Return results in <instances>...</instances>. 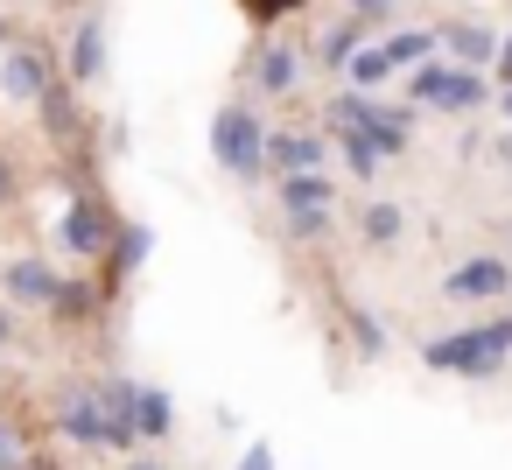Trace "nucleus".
I'll return each mask as SVG.
<instances>
[{"instance_id": "4", "label": "nucleus", "mask_w": 512, "mask_h": 470, "mask_svg": "<svg viewBox=\"0 0 512 470\" xmlns=\"http://www.w3.org/2000/svg\"><path fill=\"white\" fill-rule=\"evenodd\" d=\"M407 92H414V106H435V113H477L484 106V78L477 71H449V64H421Z\"/></svg>"}, {"instance_id": "12", "label": "nucleus", "mask_w": 512, "mask_h": 470, "mask_svg": "<svg viewBox=\"0 0 512 470\" xmlns=\"http://www.w3.org/2000/svg\"><path fill=\"white\" fill-rule=\"evenodd\" d=\"M99 400H106V421H113V449H134L141 442V414H134L141 386L134 379H99Z\"/></svg>"}, {"instance_id": "16", "label": "nucleus", "mask_w": 512, "mask_h": 470, "mask_svg": "<svg viewBox=\"0 0 512 470\" xmlns=\"http://www.w3.org/2000/svg\"><path fill=\"white\" fill-rule=\"evenodd\" d=\"M274 190H281V211H295V204H337V183L323 169H288V176H274Z\"/></svg>"}, {"instance_id": "1", "label": "nucleus", "mask_w": 512, "mask_h": 470, "mask_svg": "<svg viewBox=\"0 0 512 470\" xmlns=\"http://www.w3.org/2000/svg\"><path fill=\"white\" fill-rule=\"evenodd\" d=\"M211 155H218L225 176L260 183V176H267V120H260L253 106H225V113H211Z\"/></svg>"}, {"instance_id": "33", "label": "nucleus", "mask_w": 512, "mask_h": 470, "mask_svg": "<svg viewBox=\"0 0 512 470\" xmlns=\"http://www.w3.org/2000/svg\"><path fill=\"white\" fill-rule=\"evenodd\" d=\"M22 470H57V456H43V449H29V463Z\"/></svg>"}, {"instance_id": "9", "label": "nucleus", "mask_w": 512, "mask_h": 470, "mask_svg": "<svg viewBox=\"0 0 512 470\" xmlns=\"http://www.w3.org/2000/svg\"><path fill=\"white\" fill-rule=\"evenodd\" d=\"M505 288H512V260H491V253H484V260H463L442 295H449V302H491V295H505Z\"/></svg>"}, {"instance_id": "34", "label": "nucleus", "mask_w": 512, "mask_h": 470, "mask_svg": "<svg viewBox=\"0 0 512 470\" xmlns=\"http://www.w3.org/2000/svg\"><path fill=\"white\" fill-rule=\"evenodd\" d=\"M0 344H15V316L8 309H0Z\"/></svg>"}, {"instance_id": "38", "label": "nucleus", "mask_w": 512, "mask_h": 470, "mask_svg": "<svg viewBox=\"0 0 512 470\" xmlns=\"http://www.w3.org/2000/svg\"><path fill=\"white\" fill-rule=\"evenodd\" d=\"M498 155H505V162H512V141H505V148H498Z\"/></svg>"}, {"instance_id": "24", "label": "nucleus", "mask_w": 512, "mask_h": 470, "mask_svg": "<svg viewBox=\"0 0 512 470\" xmlns=\"http://www.w3.org/2000/svg\"><path fill=\"white\" fill-rule=\"evenodd\" d=\"M337 141H344V162H351V176H379V148H372V134H358V127H337Z\"/></svg>"}, {"instance_id": "15", "label": "nucleus", "mask_w": 512, "mask_h": 470, "mask_svg": "<svg viewBox=\"0 0 512 470\" xmlns=\"http://www.w3.org/2000/svg\"><path fill=\"white\" fill-rule=\"evenodd\" d=\"M295 71H302V57H295L288 43H267V50L253 57V92H267V99H281V92L295 85Z\"/></svg>"}, {"instance_id": "3", "label": "nucleus", "mask_w": 512, "mask_h": 470, "mask_svg": "<svg viewBox=\"0 0 512 470\" xmlns=\"http://www.w3.org/2000/svg\"><path fill=\"white\" fill-rule=\"evenodd\" d=\"M330 127H358V134H372L379 155H400V148H407V113H400V106H379V99L358 92V85L330 106Z\"/></svg>"}, {"instance_id": "6", "label": "nucleus", "mask_w": 512, "mask_h": 470, "mask_svg": "<svg viewBox=\"0 0 512 470\" xmlns=\"http://www.w3.org/2000/svg\"><path fill=\"white\" fill-rule=\"evenodd\" d=\"M57 428H64L78 449H113V421H106L99 386H71V393H57Z\"/></svg>"}, {"instance_id": "18", "label": "nucleus", "mask_w": 512, "mask_h": 470, "mask_svg": "<svg viewBox=\"0 0 512 470\" xmlns=\"http://www.w3.org/2000/svg\"><path fill=\"white\" fill-rule=\"evenodd\" d=\"M106 309V288H92V281H64L57 288V302H50V316L57 323H92Z\"/></svg>"}, {"instance_id": "21", "label": "nucleus", "mask_w": 512, "mask_h": 470, "mask_svg": "<svg viewBox=\"0 0 512 470\" xmlns=\"http://www.w3.org/2000/svg\"><path fill=\"white\" fill-rule=\"evenodd\" d=\"M316 57H323L330 71H337V64H351V57H358V15H351V22H337V29H323Z\"/></svg>"}, {"instance_id": "5", "label": "nucleus", "mask_w": 512, "mask_h": 470, "mask_svg": "<svg viewBox=\"0 0 512 470\" xmlns=\"http://www.w3.org/2000/svg\"><path fill=\"white\" fill-rule=\"evenodd\" d=\"M57 239H64L71 253L99 260V253H113L120 225H113V211H106V197H99V190H78V197H71V211H64V225H57Z\"/></svg>"}, {"instance_id": "11", "label": "nucleus", "mask_w": 512, "mask_h": 470, "mask_svg": "<svg viewBox=\"0 0 512 470\" xmlns=\"http://www.w3.org/2000/svg\"><path fill=\"white\" fill-rule=\"evenodd\" d=\"M99 71H106V29H99V15H85L78 36H71V50H64V78L71 85H92Z\"/></svg>"}, {"instance_id": "37", "label": "nucleus", "mask_w": 512, "mask_h": 470, "mask_svg": "<svg viewBox=\"0 0 512 470\" xmlns=\"http://www.w3.org/2000/svg\"><path fill=\"white\" fill-rule=\"evenodd\" d=\"M505 120H512V85H505Z\"/></svg>"}, {"instance_id": "35", "label": "nucleus", "mask_w": 512, "mask_h": 470, "mask_svg": "<svg viewBox=\"0 0 512 470\" xmlns=\"http://www.w3.org/2000/svg\"><path fill=\"white\" fill-rule=\"evenodd\" d=\"M127 470H162V463H148V456H141V463H127Z\"/></svg>"}, {"instance_id": "22", "label": "nucleus", "mask_w": 512, "mask_h": 470, "mask_svg": "<svg viewBox=\"0 0 512 470\" xmlns=\"http://www.w3.org/2000/svg\"><path fill=\"white\" fill-rule=\"evenodd\" d=\"M400 225H407V218H400V204H365V218H358V232H365L372 246H393V239H400Z\"/></svg>"}, {"instance_id": "13", "label": "nucleus", "mask_w": 512, "mask_h": 470, "mask_svg": "<svg viewBox=\"0 0 512 470\" xmlns=\"http://www.w3.org/2000/svg\"><path fill=\"white\" fill-rule=\"evenodd\" d=\"M323 134H267V176H288V169H323Z\"/></svg>"}, {"instance_id": "29", "label": "nucleus", "mask_w": 512, "mask_h": 470, "mask_svg": "<svg viewBox=\"0 0 512 470\" xmlns=\"http://www.w3.org/2000/svg\"><path fill=\"white\" fill-rule=\"evenodd\" d=\"M15 197H22V176H15V162H8V155H0V211H8Z\"/></svg>"}, {"instance_id": "27", "label": "nucleus", "mask_w": 512, "mask_h": 470, "mask_svg": "<svg viewBox=\"0 0 512 470\" xmlns=\"http://www.w3.org/2000/svg\"><path fill=\"white\" fill-rule=\"evenodd\" d=\"M435 50H442V36H421V29L386 43V57H393V64H414V57H435Z\"/></svg>"}, {"instance_id": "19", "label": "nucleus", "mask_w": 512, "mask_h": 470, "mask_svg": "<svg viewBox=\"0 0 512 470\" xmlns=\"http://www.w3.org/2000/svg\"><path fill=\"white\" fill-rule=\"evenodd\" d=\"M344 71H351V85H358V92H372V85H386V78H393L400 64L386 57V43H358V57H351Z\"/></svg>"}, {"instance_id": "30", "label": "nucleus", "mask_w": 512, "mask_h": 470, "mask_svg": "<svg viewBox=\"0 0 512 470\" xmlns=\"http://www.w3.org/2000/svg\"><path fill=\"white\" fill-rule=\"evenodd\" d=\"M351 15H358V22H386V15H393V0H351Z\"/></svg>"}, {"instance_id": "23", "label": "nucleus", "mask_w": 512, "mask_h": 470, "mask_svg": "<svg viewBox=\"0 0 512 470\" xmlns=\"http://www.w3.org/2000/svg\"><path fill=\"white\" fill-rule=\"evenodd\" d=\"M344 330H351V351H358V358H386V330H379L365 309H344Z\"/></svg>"}, {"instance_id": "2", "label": "nucleus", "mask_w": 512, "mask_h": 470, "mask_svg": "<svg viewBox=\"0 0 512 470\" xmlns=\"http://www.w3.org/2000/svg\"><path fill=\"white\" fill-rule=\"evenodd\" d=\"M505 351H512V316H498V323H484V330H456V337H435L421 358L435 365V372H463V379H491L498 365H505Z\"/></svg>"}, {"instance_id": "17", "label": "nucleus", "mask_w": 512, "mask_h": 470, "mask_svg": "<svg viewBox=\"0 0 512 470\" xmlns=\"http://www.w3.org/2000/svg\"><path fill=\"white\" fill-rule=\"evenodd\" d=\"M148 246H155V232H148V225H120V239H113V253H106V260H113V267H106V274H113V288H127V281L141 274Z\"/></svg>"}, {"instance_id": "25", "label": "nucleus", "mask_w": 512, "mask_h": 470, "mask_svg": "<svg viewBox=\"0 0 512 470\" xmlns=\"http://www.w3.org/2000/svg\"><path fill=\"white\" fill-rule=\"evenodd\" d=\"M330 232V204H295L288 211V239L295 246H309V239H323Z\"/></svg>"}, {"instance_id": "31", "label": "nucleus", "mask_w": 512, "mask_h": 470, "mask_svg": "<svg viewBox=\"0 0 512 470\" xmlns=\"http://www.w3.org/2000/svg\"><path fill=\"white\" fill-rule=\"evenodd\" d=\"M239 470H274V449H267V442H253V449L239 456Z\"/></svg>"}, {"instance_id": "36", "label": "nucleus", "mask_w": 512, "mask_h": 470, "mask_svg": "<svg viewBox=\"0 0 512 470\" xmlns=\"http://www.w3.org/2000/svg\"><path fill=\"white\" fill-rule=\"evenodd\" d=\"M43 8H78V0H43Z\"/></svg>"}, {"instance_id": "14", "label": "nucleus", "mask_w": 512, "mask_h": 470, "mask_svg": "<svg viewBox=\"0 0 512 470\" xmlns=\"http://www.w3.org/2000/svg\"><path fill=\"white\" fill-rule=\"evenodd\" d=\"M435 36H442V50H449L456 64H498V36L477 29V22H449V29H435Z\"/></svg>"}, {"instance_id": "20", "label": "nucleus", "mask_w": 512, "mask_h": 470, "mask_svg": "<svg viewBox=\"0 0 512 470\" xmlns=\"http://www.w3.org/2000/svg\"><path fill=\"white\" fill-rule=\"evenodd\" d=\"M134 414H141V435H155V442H162V435L176 428V407H169V393H162V386H141Z\"/></svg>"}, {"instance_id": "26", "label": "nucleus", "mask_w": 512, "mask_h": 470, "mask_svg": "<svg viewBox=\"0 0 512 470\" xmlns=\"http://www.w3.org/2000/svg\"><path fill=\"white\" fill-rule=\"evenodd\" d=\"M302 8V0H239V15L253 22V29H267V22H288Z\"/></svg>"}, {"instance_id": "39", "label": "nucleus", "mask_w": 512, "mask_h": 470, "mask_svg": "<svg viewBox=\"0 0 512 470\" xmlns=\"http://www.w3.org/2000/svg\"><path fill=\"white\" fill-rule=\"evenodd\" d=\"M0 43H8V22H0Z\"/></svg>"}, {"instance_id": "32", "label": "nucleus", "mask_w": 512, "mask_h": 470, "mask_svg": "<svg viewBox=\"0 0 512 470\" xmlns=\"http://www.w3.org/2000/svg\"><path fill=\"white\" fill-rule=\"evenodd\" d=\"M491 71H498V85H512V36L498 43V64H491Z\"/></svg>"}, {"instance_id": "7", "label": "nucleus", "mask_w": 512, "mask_h": 470, "mask_svg": "<svg viewBox=\"0 0 512 470\" xmlns=\"http://www.w3.org/2000/svg\"><path fill=\"white\" fill-rule=\"evenodd\" d=\"M57 78H64V71H57V57H50V50H29V43H22V50H8V64H0V92L22 99V106H36Z\"/></svg>"}, {"instance_id": "8", "label": "nucleus", "mask_w": 512, "mask_h": 470, "mask_svg": "<svg viewBox=\"0 0 512 470\" xmlns=\"http://www.w3.org/2000/svg\"><path fill=\"white\" fill-rule=\"evenodd\" d=\"M0 288H8L22 309H50L57 302V288H64V274L43 260V253H22V260H8V274H0Z\"/></svg>"}, {"instance_id": "10", "label": "nucleus", "mask_w": 512, "mask_h": 470, "mask_svg": "<svg viewBox=\"0 0 512 470\" xmlns=\"http://www.w3.org/2000/svg\"><path fill=\"white\" fill-rule=\"evenodd\" d=\"M36 113H43V134H50V141H64V148L85 134V106H78V85H71V78H57V85L36 99Z\"/></svg>"}, {"instance_id": "28", "label": "nucleus", "mask_w": 512, "mask_h": 470, "mask_svg": "<svg viewBox=\"0 0 512 470\" xmlns=\"http://www.w3.org/2000/svg\"><path fill=\"white\" fill-rule=\"evenodd\" d=\"M29 463V442H22V428L15 421H0V470H22Z\"/></svg>"}]
</instances>
